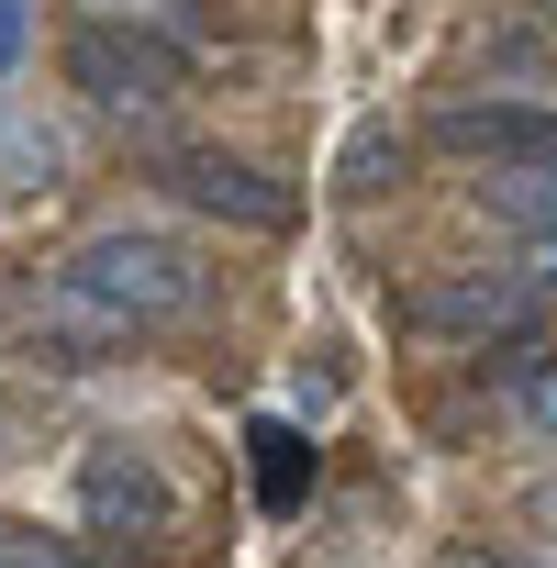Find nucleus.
Returning a JSON list of instances; mask_svg holds the SVG:
<instances>
[{
	"instance_id": "7ed1b4c3",
	"label": "nucleus",
	"mask_w": 557,
	"mask_h": 568,
	"mask_svg": "<svg viewBox=\"0 0 557 568\" xmlns=\"http://www.w3.org/2000/svg\"><path fill=\"white\" fill-rule=\"evenodd\" d=\"M123 134L145 145L156 190H179L190 212H212V223H234V234H291V223H302V190L278 179V168H256V156H223V145H179V134H145V123H123Z\"/></svg>"
},
{
	"instance_id": "39448f33",
	"label": "nucleus",
	"mask_w": 557,
	"mask_h": 568,
	"mask_svg": "<svg viewBox=\"0 0 557 568\" xmlns=\"http://www.w3.org/2000/svg\"><path fill=\"white\" fill-rule=\"evenodd\" d=\"M391 313L424 346H479V335H513L535 313V278H513V267H435V278H413Z\"/></svg>"
},
{
	"instance_id": "1a4fd4ad",
	"label": "nucleus",
	"mask_w": 557,
	"mask_h": 568,
	"mask_svg": "<svg viewBox=\"0 0 557 568\" xmlns=\"http://www.w3.org/2000/svg\"><path fill=\"white\" fill-rule=\"evenodd\" d=\"M402 179H413V134L402 123H357L346 156H335V201H391Z\"/></svg>"
},
{
	"instance_id": "4468645a",
	"label": "nucleus",
	"mask_w": 557,
	"mask_h": 568,
	"mask_svg": "<svg viewBox=\"0 0 557 568\" xmlns=\"http://www.w3.org/2000/svg\"><path fill=\"white\" fill-rule=\"evenodd\" d=\"M524 424H535V435H557V357L524 379Z\"/></svg>"
},
{
	"instance_id": "9d476101",
	"label": "nucleus",
	"mask_w": 557,
	"mask_h": 568,
	"mask_svg": "<svg viewBox=\"0 0 557 568\" xmlns=\"http://www.w3.org/2000/svg\"><path fill=\"white\" fill-rule=\"evenodd\" d=\"M479 79L490 90H557V34L524 12V23H502L490 45H479Z\"/></svg>"
},
{
	"instance_id": "6e6552de",
	"label": "nucleus",
	"mask_w": 557,
	"mask_h": 568,
	"mask_svg": "<svg viewBox=\"0 0 557 568\" xmlns=\"http://www.w3.org/2000/svg\"><path fill=\"white\" fill-rule=\"evenodd\" d=\"M245 479H256V513H278L291 524L302 501H313V479H324V457H313V424H245Z\"/></svg>"
},
{
	"instance_id": "423d86ee",
	"label": "nucleus",
	"mask_w": 557,
	"mask_h": 568,
	"mask_svg": "<svg viewBox=\"0 0 557 568\" xmlns=\"http://www.w3.org/2000/svg\"><path fill=\"white\" fill-rule=\"evenodd\" d=\"M413 145L468 156V168H557V112L502 101V90H457V101H435V112H424V134H413Z\"/></svg>"
},
{
	"instance_id": "20e7f679",
	"label": "nucleus",
	"mask_w": 557,
	"mask_h": 568,
	"mask_svg": "<svg viewBox=\"0 0 557 568\" xmlns=\"http://www.w3.org/2000/svg\"><path fill=\"white\" fill-rule=\"evenodd\" d=\"M12 335L45 357V368H101V357H123V346H145L101 291H79L68 267H23L12 278Z\"/></svg>"
},
{
	"instance_id": "f03ea898",
	"label": "nucleus",
	"mask_w": 557,
	"mask_h": 568,
	"mask_svg": "<svg viewBox=\"0 0 557 568\" xmlns=\"http://www.w3.org/2000/svg\"><path fill=\"white\" fill-rule=\"evenodd\" d=\"M68 278H79V291H101L134 335H168V324H190V313L212 302V267H201L179 234H145V223L90 234V245L68 256Z\"/></svg>"
},
{
	"instance_id": "6ab92c4d",
	"label": "nucleus",
	"mask_w": 557,
	"mask_h": 568,
	"mask_svg": "<svg viewBox=\"0 0 557 568\" xmlns=\"http://www.w3.org/2000/svg\"><path fill=\"white\" fill-rule=\"evenodd\" d=\"M546 112H557V101H546Z\"/></svg>"
},
{
	"instance_id": "a211bd4d",
	"label": "nucleus",
	"mask_w": 557,
	"mask_h": 568,
	"mask_svg": "<svg viewBox=\"0 0 557 568\" xmlns=\"http://www.w3.org/2000/svg\"><path fill=\"white\" fill-rule=\"evenodd\" d=\"M535 23H546V34H557V0H535Z\"/></svg>"
},
{
	"instance_id": "2eb2a0df",
	"label": "nucleus",
	"mask_w": 557,
	"mask_h": 568,
	"mask_svg": "<svg viewBox=\"0 0 557 568\" xmlns=\"http://www.w3.org/2000/svg\"><path fill=\"white\" fill-rule=\"evenodd\" d=\"M524 278H535V291H557V234H535V256H524Z\"/></svg>"
},
{
	"instance_id": "9b49d317",
	"label": "nucleus",
	"mask_w": 557,
	"mask_h": 568,
	"mask_svg": "<svg viewBox=\"0 0 557 568\" xmlns=\"http://www.w3.org/2000/svg\"><path fill=\"white\" fill-rule=\"evenodd\" d=\"M479 212L557 234V168H479Z\"/></svg>"
},
{
	"instance_id": "f3484780",
	"label": "nucleus",
	"mask_w": 557,
	"mask_h": 568,
	"mask_svg": "<svg viewBox=\"0 0 557 568\" xmlns=\"http://www.w3.org/2000/svg\"><path fill=\"white\" fill-rule=\"evenodd\" d=\"M424 568H513V557H479V546H446V557H424Z\"/></svg>"
},
{
	"instance_id": "f8f14e48",
	"label": "nucleus",
	"mask_w": 557,
	"mask_h": 568,
	"mask_svg": "<svg viewBox=\"0 0 557 568\" xmlns=\"http://www.w3.org/2000/svg\"><path fill=\"white\" fill-rule=\"evenodd\" d=\"M0 568H101V557H79V546L45 535V524H0Z\"/></svg>"
},
{
	"instance_id": "ddd939ff",
	"label": "nucleus",
	"mask_w": 557,
	"mask_h": 568,
	"mask_svg": "<svg viewBox=\"0 0 557 568\" xmlns=\"http://www.w3.org/2000/svg\"><path fill=\"white\" fill-rule=\"evenodd\" d=\"M34 57V0H0V68Z\"/></svg>"
},
{
	"instance_id": "f257e3e1",
	"label": "nucleus",
	"mask_w": 557,
	"mask_h": 568,
	"mask_svg": "<svg viewBox=\"0 0 557 568\" xmlns=\"http://www.w3.org/2000/svg\"><path fill=\"white\" fill-rule=\"evenodd\" d=\"M190 68H201V57H190L179 34H156V23H101V12H79L68 45H57L68 101H90V112H112V123L168 112V101L190 90Z\"/></svg>"
},
{
	"instance_id": "0eeeda50",
	"label": "nucleus",
	"mask_w": 557,
	"mask_h": 568,
	"mask_svg": "<svg viewBox=\"0 0 557 568\" xmlns=\"http://www.w3.org/2000/svg\"><path fill=\"white\" fill-rule=\"evenodd\" d=\"M79 524L101 546H156L179 524V490H168V468L145 446H90L79 457Z\"/></svg>"
},
{
	"instance_id": "dca6fc26",
	"label": "nucleus",
	"mask_w": 557,
	"mask_h": 568,
	"mask_svg": "<svg viewBox=\"0 0 557 568\" xmlns=\"http://www.w3.org/2000/svg\"><path fill=\"white\" fill-rule=\"evenodd\" d=\"M524 524H535V535H546V546H557V479H546V490H535V501H524Z\"/></svg>"
}]
</instances>
